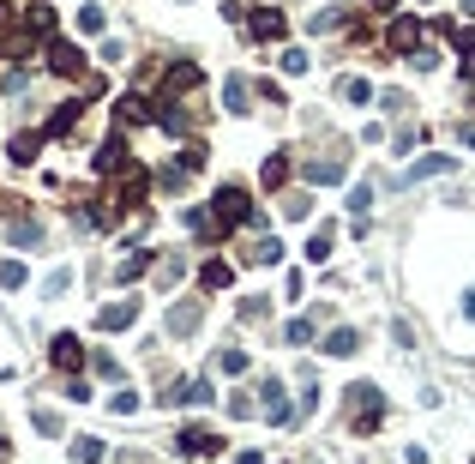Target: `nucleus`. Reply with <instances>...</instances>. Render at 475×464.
I'll use <instances>...</instances> for the list:
<instances>
[{
    "instance_id": "f257e3e1",
    "label": "nucleus",
    "mask_w": 475,
    "mask_h": 464,
    "mask_svg": "<svg viewBox=\"0 0 475 464\" xmlns=\"http://www.w3.org/2000/svg\"><path fill=\"white\" fill-rule=\"evenodd\" d=\"M343 398H349V410H356V434H374L379 416H385V404H379V386H349Z\"/></svg>"
},
{
    "instance_id": "f03ea898",
    "label": "nucleus",
    "mask_w": 475,
    "mask_h": 464,
    "mask_svg": "<svg viewBox=\"0 0 475 464\" xmlns=\"http://www.w3.org/2000/svg\"><path fill=\"white\" fill-rule=\"evenodd\" d=\"M211 211H217L223 229H235V223H253V205H247V187H223L217 200H211Z\"/></svg>"
},
{
    "instance_id": "7ed1b4c3",
    "label": "nucleus",
    "mask_w": 475,
    "mask_h": 464,
    "mask_svg": "<svg viewBox=\"0 0 475 464\" xmlns=\"http://www.w3.org/2000/svg\"><path fill=\"white\" fill-rule=\"evenodd\" d=\"M198 85H205V67L198 61H175L169 73H163V97L175 103V97H187V91H198Z\"/></svg>"
},
{
    "instance_id": "20e7f679",
    "label": "nucleus",
    "mask_w": 475,
    "mask_h": 464,
    "mask_svg": "<svg viewBox=\"0 0 475 464\" xmlns=\"http://www.w3.org/2000/svg\"><path fill=\"white\" fill-rule=\"evenodd\" d=\"M385 42H391L397 55H416V49H421V19L397 13V19H391V31H385Z\"/></svg>"
},
{
    "instance_id": "39448f33",
    "label": "nucleus",
    "mask_w": 475,
    "mask_h": 464,
    "mask_svg": "<svg viewBox=\"0 0 475 464\" xmlns=\"http://www.w3.org/2000/svg\"><path fill=\"white\" fill-rule=\"evenodd\" d=\"M133 169V157H127V139H102V151H97V175H127Z\"/></svg>"
},
{
    "instance_id": "423d86ee",
    "label": "nucleus",
    "mask_w": 475,
    "mask_h": 464,
    "mask_svg": "<svg viewBox=\"0 0 475 464\" xmlns=\"http://www.w3.org/2000/svg\"><path fill=\"white\" fill-rule=\"evenodd\" d=\"M42 55H48V67H55V73H66V79H79V73H84V55L73 49V42H55V37H48V49H42Z\"/></svg>"
},
{
    "instance_id": "0eeeda50",
    "label": "nucleus",
    "mask_w": 475,
    "mask_h": 464,
    "mask_svg": "<svg viewBox=\"0 0 475 464\" xmlns=\"http://www.w3.org/2000/svg\"><path fill=\"white\" fill-rule=\"evenodd\" d=\"M175 452H187V459H217L223 441H217V434H205V428H187V434L175 441Z\"/></svg>"
},
{
    "instance_id": "6e6552de",
    "label": "nucleus",
    "mask_w": 475,
    "mask_h": 464,
    "mask_svg": "<svg viewBox=\"0 0 475 464\" xmlns=\"http://www.w3.org/2000/svg\"><path fill=\"white\" fill-rule=\"evenodd\" d=\"M247 31H253V37H259V42H277V37H283V31H289V19H283L277 6H259L253 19H247Z\"/></svg>"
},
{
    "instance_id": "1a4fd4ad",
    "label": "nucleus",
    "mask_w": 475,
    "mask_h": 464,
    "mask_svg": "<svg viewBox=\"0 0 475 464\" xmlns=\"http://www.w3.org/2000/svg\"><path fill=\"white\" fill-rule=\"evenodd\" d=\"M198 320H205V302H175L169 308V332H175V338H193Z\"/></svg>"
},
{
    "instance_id": "9d476101",
    "label": "nucleus",
    "mask_w": 475,
    "mask_h": 464,
    "mask_svg": "<svg viewBox=\"0 0 475 464\" xmlns=\"http://www.w3.org/2000/svg\"><path fill=\"white\" fill-rule=\"evenodd\" d=\"M133 320H139V302H133V296H127V302H109V308L97 314V326H102V332H127Z\"/></svg>"
},
{
    "instance_id": "9b49d317",
    "label": "nucleus",
    "mask_w": 475,
    "mask_h": 464,
    "mask_svg": "<svg viewBox=\"0 0 475 464\" xmlns=\"http://www.w3.org/2000/svg\"><path fill=\"white\" fill-rule=\"evenodd\" d=\"M163 404H211V380H205V374H198V380H175Z\"/></svg>"
},
{
    "instance_id": "f8f14e48",
    "label": "nucleus",
    "mask_w": 475,
    "mask_h": 464,
    "mask_svg": "<svg viewBox=\"0 0 475 464\" xmlns=\"http://www.w3.org/2000/svg\"><path fill=\"white\" fill-rule=\"evenodd\" d=\"M79 115H84V103H60L55 115H48V127H42V133H48V139H66V133L79 127Z\"/></svg>"
},
{
    "instance_id": "ddd939ff",
    "label": "nucleus",
    "mask_w": 475,
    "mask_h": 464,
    "mask_svg": "<svg viewBox=\"0 0 475 464\" xmlns=\"http://www.w3.org/2000/svg\"><path fill=\"white\" fill-rule=\"evenodd\" d=\"M301 175H307V182H343V175H349V157H313Z\"/></svg>"
},
{
    "instance_id": "4468645a",
    "label": "nucleus",
    "mask_w": 475,
    "mask_h": 464,
    "mask_svg": "<svg viewBox=\"0 0 475 464\" xmlns=\"http://www.w3.org/2000/svg\"><path fill=\"white\" fill-rule=\"evenodd\" d=\"M259 182H265V187H283V182H289V151H271V157H265V169H259Z\"/></svg>"
},
{
    "instance_id": "2eb2a0df",
    "label": "nucleus",
    "mask_w": 475,
    "mask_h": 464,
    "mask_svg": "<svg viewBox=\"0 0 475 464\" xmlns=\"http://www.w3.org/2000/svg\"><path fill=\"white\" fill-rule=\"evenodd\" d=\"M48 356H55V368H79V338H73V332H60V338L48 344Z\"/></svg>"
},
{
    "instance_id": "dca6fc26",
    "label": "nucleus",
    "mask_w": 475,
    "mask_h": 464,
    "mask_svg": "<svg viewBox=\"0 0 475 464\" xmlns=\"http://www.w3.org/2000/svg\"><path fill=\"white\" fill-rule=\"evenodd\" d=\"M452 169H457V157H421L403 182H427V175H452Z\"/></svg>"
},
{
    "instance_id": "f3484780",
    "label": "nucleus",
    "mask_w": 475,
    "mask_h": 464,
    "mask_svg": "<svg viewBox=\"0 0 475 464\" xmlns=\"http://www.w3.org/2000/svg\"><path fill=\"white\" fill-rule=\"evenodd\" d=\"M356 344H361V332H349V326H337L331 338H325V356H356Z\"/></svg>"
},
{
    "instance_id": "a211bd4d",
    "label": "nucleus",
    "mask_w": 475,
    "mask_h": 464,
    "mask_svg": "<svg viewBox=\"0 0 475 464\" xmlns=\"http://www.w3.org/2000/svg\"><path fill=\"white\" fill-rule=\"evenodd\" d=\"M13 151V163H37V151H42V133H19V139L6 145Z\"/></svg>"
},
{
    "instance_id": "6ab92c4d",
    "label": "nucleus",
    "mask_w": 475,
    "mask_h": 464,
    "mask_svg": "<svg viewBox=\"0 0 475 464\" xmlns=\"http://www.w3.org/2000/svg\"><path fill=\"white\" fill-rule=\"evenodd\" d=\"M120 121H127V127L157 121V109H145V97H120Z\"/></svg>"
},
{
    "instance_id": "aec40b11",
    "label": "nucleus",
    "mask_w": 475,
    "mask_h": 464,
    "mask_svg": "<svg viewBox=\"0 0 475 464\" xmlns=\"http://www.w3.org/2000/svg\"><path fill=\"white\" fill-rule=\"evenodd\" d=\"M24 24H31L37 37H48V31H55V13H48V0H37V6H24Z\"/></svg>"
},
{
    "instance_id": "412c9836",
    "label": "nucleus",
    "mask_w": 475,
    "mask_h": 464,
    "mask_svg": "<svg viewBox=\"0 0 475 464\" xmlns=\"http://www.w3.org/2000/svg\"><path fill=\"white\" fill-rule=\"evenodd\" d=\"M283 218L307 223V218H313V193H289V200H283Z\"/></svg>"
},
{
    "instance_id": "4be33fe9",
    "label": "nucleus",
    "mask_w": 475,
    "mask_h": 464,
    "mask_svg": "<svg viewBox=\"0 0 475 464\" xmlns=\"http://www.w3.org/2000/svg\"><path fill=\"white\" fill-rule=\"evenodd\" d=\"M265 398H271V404H265V416H271V423H289V404H283V386L277 380H265Z\"/></svg>"
},
{
    "instance_id": "5701e85b",
    "label": "nucleus",
    "mask_w": 475,
    "mask_h": 464,
    "mask_svg": "<svg viewBox=\"0 0 475 464\" xmlns=\"http://www.w3.org/2000/svg\"><path fill=\"white\" fill-rule=\"evenodd\" d=\"M223 103H229L235 115H247V79H241V73H235L229 85H223Z\"/></svg>"
},
{
    "instance_id": "b1692460",
    "label": "nucleus",
    "mask_w": 475,
    "mask_h": 464,
    "mask_svg": "<svg viewBox=\"0 0 475 464\" xmlns=\"http://www.w3.org/2000/svg\"><path fill=\"white\" fill-rule=\"evenodd\" d=\"M73 459H79V464H97L102 459V441H97V434H79V441H73Z\"/></svg>"
},
{
    "instance_id": "393cba45",
    "label": "nucleus",
    "mask_w": 475,
    "mask_h": 464,
    "mask_svg": "<svg viewBox=\"0 0 475 464\" xmlns=\"http://www.w3.org/2000/svg\"><path fill=\"white\" fill-rule=\"evenodd\" d=\"M6 236H13V242H19V247H37V242H42V229H37V223H31V218H19V223H13V229H6Z\"/></svg>"
},
{
    "instance_id": "a878e982",
    "label": "nucleus",
    "mask_w": 475,
    "mask_h": 464,
    "mask_svg": "<svg viewBox=\"0 0 475 464\" xmlns=\"http://www.w3.org/2000/svg\"><path fill=\"white\" fill-rule=\"evenodd\" d=\"M198 283H205V290H229V265H223V260H211L205 272H198Z\"/></svg>"
},
{
    "instance_id": "bb28decb",
    "label": "nucleus",
    "mask_w": 475,
    "mask_h": 464,
    "mask_svg": "<svg viewBox=\"0 0 475 464\" xmlns=\"http://www.w3.org/2000/svg\"><path fill=\"white\" fill-rule=\"evenodd\" d=\"M452 42H457V55H463V67L475 73V31H457L452 24Z\"/></svg>"
},
{
    "instance_id": "cd10ccee",
    "label": "nucleus",
    "mask_w": 475,
    "mask_h": 464,
    "mask_svg": "<svg viewBox=\"0 0 475 464\" xmlns=\"http://www.w3.org/2000/svg\"><path fill=\"white\" fill-rule=\"evenodd\" d=\"M307 260H313V265H325V260H331V229H319L313 242H307Z\"/></svg>"
},
{
    "instance_id": "c85d7f7f",
    "label": "nucleus",
    "mask_w": 475,
    "mask_h": 464,
    "mask_svg": "<svg viewBox=\"0 0 475 464\" xmlns=\"http://www.w3.org/2000/svg\"><path fill=\"white\" fill-rule=\"evenodd\" d=\"M102 24H109V13H102V6H79V31H91V37H97Z\"/></svg>"
},
{
    "instance_id": "c756f323",
    "label": "nucleus",
    "mask_w": 475,
    "mask_h": 464,
    "mask_svg": "<svg viewBox=\"0 0 475 464\" xmlns=\"http://www.w3.org/2000/svg\"><path fill=\"white\" fill-rule=\"evenodd\" d=\"M307 67H313V61H307V49H283V73H295V79H301Z\"/></svg>"
},
{
    "instance_id": "7c9ffc66",
    "label": "nucleus",
    "mask_w": 475,
    "mask_h": 464,
    "mask_svg": "<svg viewBox=\"0 0 475 464\" xmlns=\"http://www.w3.org/2000/svg\"><path fill=\"white\" fill-rule=\"evenodd\" d=\"M180 272H187V265H180V260H175V254H169V260H163V265H157V290H169V283H175V278H180Z\"/></svg>"
},
{
    "instance_id": "2f4dec72",
    "label": "nucleus",
    "mask_w": 475,
    "mask_h": 464,
    "mask_svg": "<svg viewBox=\"0 0 475 464\" xmlns=\"http://www.w3.org/2000/svg\"><path fill=\"white\" fill-rule=\"evenodd\" d=\"M349 211L367 218V211H374V187H356V193H349Z\"/></svg>"
},
{
    "instance_id": "473e14b6",
    "label": "nucleus",
    "mask_w": 475,
    "mask_h": 464,
    "mask_svg": "<svg viewBox=\"0 0 475 464\" xmlns=\"http://www.w3.org/2000/svg\"><path fill=\"white\" fill-rule=\"evenodd\" d=\"M145 265H151V260H145V254H127V260H120V283H133V278H139V272H145Z\"/></svg>"
},
{
    "instance_id": "72a5a7b5",
    "label": "nucleus",
    "mask_w": 475,
    "mask_h": 464,
    "mask_svg": "<svg viewBox=\"0 0 475 464\" xmlns=\"http://www.w3.org/2000/svg\"><path fill=\"white\" fill-rule=\"evenodd\" d=\"M0 283H6V290H19V283H24V265L19 260H0Z\"/></svg>"
},
{
    "instance_id": "f704fd0d",
    "label": "nucleus",
    "mask_w": 475,
    "mask_h": 464,
    "mask_svg": "<svg viewBox=\"0 0 475 464\" xmlns=\"http://www.w3.org/2000/svg\"><path fill=\"white\" fill-rule=\"evenodd\" d=\"M343 97H349V103H367V97H374V85H367V79H343Z\"/></svg>"
},
{
    "instance_id": "c9c22d12",
    "label": "nucleus",
    "mask_w": 475,
    "mask_h": 464,
    "mask_svg": "<svg viewBox=\"0 0 475 464\" xmlns=\"http://www.w3.org/2000/svg\"><path fill=\"white\" fill-rule=\"evenodd\" d=\"M253 260H259V265H277V260H283V247H277V242H259V247H253Z\"/></svg>"
},
{
    "instance_id": "e433bc0d",
    "label": "nucleus",
    "mask_w": 475,
    "mask_h": 464,
    "mask_svg": "<svg viewBox=\"0 0 475 464\" xmlns=\"http://www.w3.org/2000/svg\"><path fill=\"white\" fill-rule=\"evenodd\" d=\"M180 169H205V145H187V151H180Z\"/></svg>"
},
{
    "instance_id": "4c0bfd02",
    "label": "nucleus",
    "mask_w": 475,
    "mask_h": 464,
    "mask_svg": "<svg viewBox=\"0 0 475 464\" xmlns=\"http://www.w3.org/2000/svg\"><path fill=\"white\" fill-rule=\"evenodd\" d=\"M223 374H247V356H241V350H223Z\"/></svg>"
},
{
    "instance_id": "58836bf2",
    "label": "nucleus",
    "mask_w": 475,
    "mask_h": 464,
    "mask_svg": "<svg viewBox=\"0 0 475 464\" xmlns=\"http://www.w3.org/2000/svg\"><path fill=\"white\" fill-rule=\"evenodd\" d=\"M229 416H253V398H247V392H229Z\"/></svg>"
},
{
    "instance_id": "ea45409f",
    "label": "nucleus",
    "mask_w": 475,
    "mask_h": 464,
    "mask_svg": "<svg viewBox=\"0 0 475 464\" xmlns=\"http://www.w3.org/2000/svg\"><path fill=\"white\" fill-rule=\"evenodd\" d=\"M109 410H120V416H133V410H139V398H133V392H115V398H109Z\"/></svg>"
},
{
    "instance_id": "a19ab883",
    "label": "nucleus",
    "mask_w": 475,
    "mask_h": 464,
    "mask_svg": "<svg viewBox=\"0 0 475 464\" xmlns=\"http://www.w3.org/2000/svg\"><path fill=\"white\" fill-rule=\"evenodd\" d=\"M337 13H343V6H319V13H313V31H331Z\"/></svg>"
},
{
    "instance_id": "79ce46f5",
    "label": "nucleus",
    "mask_w": 475,
    "mask_h": 464,
    "mask_svg": "<svg viewBox=\"0 0 475 464\" xmlns=\"http://www.w3.org/2000/svg\"><path fill=\"white\" fill-rule=\"evenodd\" d=\"M289 344H313V326H307V320H289Z\"/></svg>"
},
{
    "instance_id": "37998d69",
    "label": "nucleus",
    "mask_w": 475,
    "mask_h": 464,
    "mask_svg": "<svg viewBox=\"0 0 475 464\" xmlns=\"http://www.w3.org/2000/svg\"><path fill=\"white\" fill-rule=\"evenodd\" d=\"M13 19H19V6H13V0H0V24L13 31Z\"/></svg>"
},
{
    "instance_id": "c03bdc74",
    "label": "nucleus",
    "mask_w": 475,
    "mask_h": 464,
    "mask_svg": "<svg viewBox=\"0 0 475 464\" xmlns=\"http://www.w3.org/2000/svg\"><path fill=\"white\" fill-rule=\"evenodd\" d=\"M367 6H374V13H397V0H367Z\"/></svg>"
},
{
    "instance_id": "a18cd8bd",
    "label": "nucleus",
    "mask_w": 475,
    "mask_h": 464,
    "mask_svg": "<svg viewBox=\"0 0 475 464\" xmlns=\"http://www.w3.org/2000/svg\"><path fill=\"white\" fill-rule=\"evenodd\" d=\"M463 314H470V320H475V290H470V296H463Z\"/></svg>"
},
{
    "instance_id": "49530a36",
    "label": "nucleus",
    "mask_w": 475,
    "mask_h": 464,
    "mask_svg": "<svg viewBox=\"0 0 475 464\" xmlns=\"http://www.w3.org/2000/svg\"><path fill=\"white\" fill-rule=\"evenodd\" d=\"M463 145H470V151H475V127H463Z\"/></svg>"
},
{
    "instance_id": "de8ad7c7",
    "label": "nucleus",
    "mask_w": 475,
    "mask_h": 464,
    "mask_svg": "<svg viewBox=\"0 0 475 464\" xmlns=\"http://www.w3.org/2000/svg\"><path fill=\"white\" fill-rule=\"evenodd\" d=\"M6 452H13V446H6V434H0V459H6Z\"/></svg>"
}]
</instances>
